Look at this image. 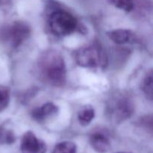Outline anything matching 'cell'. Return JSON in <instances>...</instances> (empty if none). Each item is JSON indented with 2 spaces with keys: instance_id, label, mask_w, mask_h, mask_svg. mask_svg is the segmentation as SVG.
I'll list each match as a JSON object with an SVG mask.
<instances>
[{
  "instance_id": "1",
  "label": "cell",
  "mask_w": 153,
  "mask_h": 153,
  "mask_svg": "<svg viewBox=\"0 0 153 153\" xmlns=\"http://www.w3.org/2000/svg\"><path fill=\"white\" fill-rule=\"evenodd\" d=\"M38 70L43 80L55 87L65 84L67 70L62 55L56 51L51 50L41 55L38 61Z\"/></svg>"
},
{
  "instance_id": "2",
  "label": "cell",
  "mask_w": 153,
  "mask_h": 153,
  "mask_svg": "<svg viewBox=\"0 0 153 153\" xmlns=\"http://www.w3.org/2000/svg\"><path fill=\"white\" fill-rule=\"evenodd\" d=\"M75 59L79 65L91 68H104L107 64L105 52L98 44L83 46L78 49Z\"/></svg>"
},
{
  "instance_id": "3",
  "label": "cell",
  "mask_w": 153,
  "mask_h": 153,
  "mask_svg": "<svg viewBox=\"0 0 153 153\" xmlns=\"http://www.w3.org/2000/svg\"><path fill=\"white\" fill-rule=\"evenodd\" d=\"M49 26L52 32L56 35L65 36L72 34L77 26L76 19L64 10H56L50 15Z\"/></svg>"
},
{
  "instance_id": "4",
  "label": "cell",
  "mask_w": 153,
  "mask_h": 153,
  "mask_svg": "<svg viewBox=\"0 0 153 153\" xmlns=\"http://www.w3.org/2000/svg\"><path fill=\"white\" fill-rule=\"evenodd\" d=\"M107 112L110 117L115 121H123L128 119L133 113L132 102L125 94H117L109 101Z\"/></svg>"
},
{
  "instance_id": "5",
  "label": "cell",
  "mask_w": 153,
  "mask_h": 153,
  "mask_svg": "<svg viewBox=\"0 0 153 153\" xmlns=\"http://www.w3.org/2000/svg\"><path fill=\"white\" fill-rule=\"evenodd\" d=\"M30 34V28L22 22H15L4 28L1 39L13 47H17L25 41Z\"/></svg>"
},
{
  "instance_id": "6",
  "label": "cell",
  "mask_w": 153,
  "mask_h": 153,
  "mask_svg": "<svg viewBox=\"0 0 153 153\" xmlns=\"http://www.w3.org/2000/svg\"><path fill=\"white\" fill-rule=\"evenodd\" d=\"M22 153H46L47 146L40 139H38L31 131H27L22 136L20 143Z\"/></svg>"
},
{
  "instance_id": "7",
  "label": "cell",
  "mask_w": 153,
  "mask_h": 153,
  "mask_svg": "<svg viewBox=\"0 0 153 153\" xmlns=\"http://www.w3.org/2000/svg\"><path fill=\"white\" fill-rule=\"evenodd\" d=\"M58 107L54 103L48 102L34 109L31 113L33 119L39 123L45 122L58 114Z\"/></svg>"
},
{
  "instance_id": "8",
  "label": "cell",
  "mask_w": 153,
  "mask_h": 153,
  "mask_svg": "<svg viewBox=\"0 0 153 153\" xmlns=\"http://www.w3.org/2000/svg\"><path fill=\"white\" fill-rule=\"evenodd\" d=\"M90 143L93 149L99 153H106L111 148L108 137L101 132L94 133L90 137Z\"/></svg>"
},
{
  "instance_id": "9",
  "label": "cell",
  "mask_w": 153,
  "mask_h": 153,
  "mask_svg": "<svg viewBox=\"0 0 153 153\" xmlns=\"http://www.w3.org/2000/svg\"><path fill=\"white\" fill-rule=\"evenodd\" d=\"M108 37L117 44H125L129 43L132 40L133 34L128 30L117 29L110 31L108 33Z\"/></svg>"
},
{
  "instance_id": "10",
  "label": "cell",
  "mask_w": 153,
  "mask_h": 153,
  "mask_svg": "<svg viewBox=\"0 0 153 153\" xmlns=\"http://www.w3.org/2000/svg\"><path fill=\"white\" fill-rule=\"evenodd\" d=\"M95 116V111L94 109L91 106L87 105L82 108V110L78 114V119H79V123L82 126L89 125L93 120Z\"/></svg>"
},
{
  "instance_id": "11",
  "label": "cell",
  "mask_w": 153,
  "mask_h": 153,
  "mask_svg": "<svg viewBox=\"0 0 153 153\" xmlns=\"http://www.w3.org/2000/svg\"><path fill=\"white\" fill-rule=\"evenodd\" d=\"M52 153H76V146L73 142H61L55 146Z\"/></svg>"
},
{
  "instance_id": "12",
  "label": "cell",
  "mask_w": 153,
  "mask_h": 153,
  "mask_svg": "<svg viewBox=\"0 0 153 153\" xmlns=\"http://www.w3.org/2000/svg\"><path fill=\"white\" fill-rule=\"evenodd\" d=\"M15 140L13 133L4 128H0V144H10Z\"/></svg>"
},
{
  "instance_id": "13",
  "label": "cell",
  "mask_w": 153,
  "mask_h": 153,
  "mask_svg": "<svg viewBox=\"0 0 153 153\" xmlns=\"http://www.w3.org/2000/svg\"><path fill=\"white\" fill-rule=\"evenodd\" d=\"M111 2L118 8L126 11H131L134 8V0H110Z\"/></svg>"
},
{
  "instance_id": "14",
  "label": "cell",
  "mask_w": 153,
  "mask_h": 153,
  "mask_svg": "<svg viewBox=\"0 0 153 153\" xmlns=\"http://www.w3.org/2000/svg\"><path fill=\"white\" fill-rule=\"evenodd\" d=\"M10 101V93L7 88L0 86V112L7 107Z\"/></svg>"
},
{
  "instance_id": "15",
  "label": "cell",
  "mask_w": 153,
  "mask_h": 153,
  "mask_svg": "<svg viewBox=\"0 0 153 153\" xmlns=\"http://www.w3.org/2000/svg\"><path fill=\"white\" fill-rule=\"evenodd\" d=\"M152 71H150L145 78L143 85V91L149 100L152 99Z\"/></svg>"
},
{
  "instance_id": "16",
  "label": "cell",
  "mask_w": 153,
  "mask_h": 153,
  "mask_svg": "<svg viewBox=\"0 0 153 153\" xmlns=\"http://www.w3.org/2000/svg\"><path fill=\"white\" fill-rule=\"evenodd\" d=\"M120 153H123V152H120Z\"/></svg>"
}]
</instances>
